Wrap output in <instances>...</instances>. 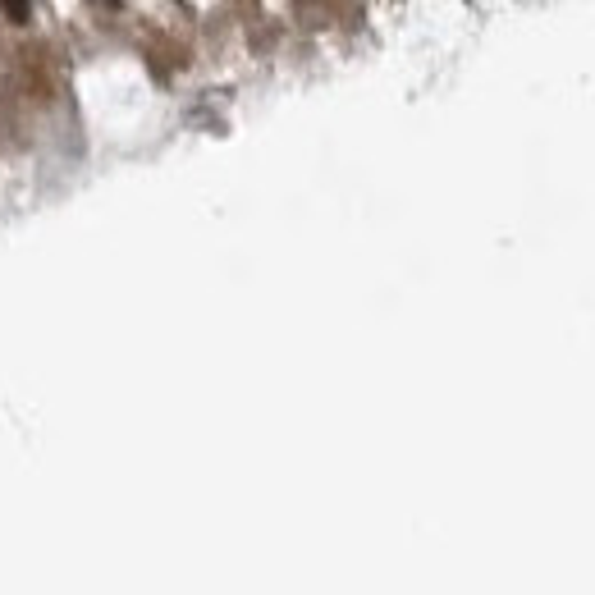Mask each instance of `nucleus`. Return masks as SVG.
<instances>
[{"label":"nucleus","mask_w":595,"mask_h":595,"mask_svg":"<svg viewBox=\"0 0 595 595\" xmlns=\"http://www.w3.org/2000/svg\"><path fill=\"white\" fill-rule=\"evenodd\" d=\"M0 5H5L10 23H28V14H33V0H0Z\"/></svg>","instance_id":"nucleus-1"},{"label":"nucleus","mask_w":595,"mask_h":595,"mask_svg":"<svg viewBox=\"0 0 595 595\" xmlns=\"http://www.w3.org/2000/svg\"><path fill=\"white\" fill-rule=\"evenodd\" d=\"M101 5H110V10H119V5H124V0H101Z\"/></svg>","instance_id":"nucleus-2"}]
</instances>
